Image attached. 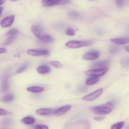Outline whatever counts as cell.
Returning <instances> with one entry per match:
<instances>
[{
  "mask_svg": "<svg viewBox=\"0 0 129 129\" xmlns=\"http://www.w3.org/2000/svg\"><path fill=\"white\" fill-rule=\"evenodd\" d=\"M16 36L17 35H10V36H8L7 39L6 40V41L4 42V45H8L9 44H11L14 40L16 39Z\"/></svg>",
  "mask_w": 129,
  "mask_h": 129,
  "instance_id": "cell-21",
  "label": "cell"
},
{
  "mask_svg": "<svg viewBox=\"0 0 129 129\" xmlns=\"http://www.w3.org/2000/svg\"><path fill=\"white\" fill-rule=\"evenodd\" d=\"M94 119L96 121H101V120H102L104 119V117H94Z\"/></svg>",
  "mask_w": 129,
  "mask_h": 129,
  "instance_id": "cell-34",
  "label": "cell"
},
{
  "mask_svg": "<svg viewBox=\"0 0 129 129\" xmlns=\"http://www.w3.org/2000/svg\"><path fill=\"white\" fill-rule=\"evenodd\" d=\"M120 50V48L118 45H113V46L111 47L110 49V52L112 54H115L118 52Z\"/></svg>",
  "mask_w": 129,
  "mask_h": 129,
  "instance_id": "cell-25",
  "label": "cell"
},
{
  "mask_svg": "<svg viewBox=\"0 0 129 129\" xmlns=\"http://www.w3.org/2000/svg\"><path fill=\"white\" fill-rule=\"evenodd\" d=\"M35 119L34 117H31V116H28V117H25L21 120V122L23 123L24 124L26 125H32L35 123Z\"/></svg>",
  "mask_w": 129,
  "mask_h": 129,
  "instance_id": "cell-15",
  "label": "cell"
},
{
  "mask_svg": "<svg viewBox=\"0 0 129 129\" xmlns=\"http://www.w3.org/2000/svg\"><path fill=\"white\" fill-rule=\"evenodd\" d=\"M100 57V52L97 50H93V51L88 52L83 54L82 56L83 59L86 60H94L98 59Z\"/></svg>",
  "mask_w": 129,
  "mask_h": 129,
  "instance_id": "cell-9",
  "label": "cell"
},
{
  "mask_svg": "<svg viewBox=\"0 0 129 129\" xmlns=\"http://www.w3.org/2000/svg\"><path fill=\"white\" fill-rule=\"evenodd\" d=\"M15 98L14 96L11 94H8L7 95H5V96L1 98V101L3 102H10L13 101Z\"/></svg>",
  "mask_w": 129,
  "mask_h": 129,
  "instance_id": "cell-22",
  "label": "cell"
},
{
  "mask_svg": "<svg viewBox=\"0 0 129 129\" xmlns=\"http://www.w3.org/2000/svg\"><path fill=\"white\" fill-rule=\"evenodd\" d=\"M121 63H122V66L124 67H127L129 66V58H125V59H122L121 60Z\"/></svg>",
  "mask_w": 129,
  "mask_h": 129,
  "instance_id": "cell-30",
  "label": "cell"
},
{
  "mask_svg": "<svg viewBox=\"0 0 129 129\" xmlns=\"http://www.w3.org/2000/svg\"><path fill=\"white\" fill-rule=\"evenodd\" d=\"M114 108V105L111 102H107L105 104L91 108V110L94 113L99 115H105L111 113Z\"/></svg>",
  "mask_w": 129,
  "mask_h": 129,
  "instance_id": "cell-1",
  "label": "cell"
},
{
  "mask_svg": "<svg viewBox=\"0 0 129 129\" xmlns=\"http://www.w3.org/2000/svg\"><path fill=\"white\" fill-rule=\"evenodd\" d=\"M14 20H15V16L14 15H10V16H6L5 18L2 19L1 20V26L3 28H6L10 27L13 23Z\"/></svg>",
  "mask_w": 129,
  "mask_h": 129,
  "instance_id": "cell-8",
  "label": "cell"
},
{
  "mask_svg": "<svg viewBox=\"0 0 129 129\" xmlns=\"http://www.w3.org/2000/svg\"><path fill=\"white\" fill-rule=\"evenodd\" d=\"M91 125L87 120H79L68 125L64 129H90Z\"/></svg>",
  "mask_w": 129,
  "mask_h": 129,
  "instance_id": "cell-3",
  "label": "cell"
},
{
  "mask_svg": "<svg viewBox=\"0 0 129 129\" xmlns=\"http://www.w3.org/2000/svg\"><path fill=\"white\" fill-rule=\"evenodd\" d=\"M6 51H7V50H6V49H5V48H0V54H3V53L6 52Z\"/></svg>",
  "mask_w": 129,
  "mask_h": 129,
  "instance_id": "cell-35",
  "label": "cell"
},
{
  "mask_svg": "<svg viewBox=\"0 0 129 129\" xmlns=\"http://www.w3.org/2000/svg\"><path fill=\"white\" fill-rule=\"evenodd\" d=\"M28 67V64L27 63H26V64H23V65L21 66H20V68H18V71H17V72H16V73H17V74H20V73H23V72L25 71L26 70V69H27Z\"/></svg>",
  "mask_w": 129,
  "mask_h": 129,
  "instance_id": "cell-26",
  "label": "cell"
},
{
  "mask_svg": "<svg viewBox=\"0 0 129 129\" xmlns=\"http://www.w3.org/2000/svg\"><path fill=\"white\" fill-rule=\"evenodd\" d=\"M10 1H13V2H14V1H17V0H10Z\"/></svg>",
  "mask_w": 129,
  "mask_h": 129,
  "instance_id": "cell-39",
  "label": "cell"
},
{
  "mask_svg": "<svg viewBox=\"0 0 129 129\" xmlns=\"http://www.w3.org/2000/svg\"><path fill=\"white\" fill-rule=\"evenodd\" d=\"M111 41L113 43L118 45L129 44V38H117V39H112Z\"/></svg>",
  "mask_w": 129,
  "mask_h": 129,
  "instance_id": "cell-14",
  "label": "cell"
},
{
  "mask_svg": "<svg viewBox=\"0 0 129 129\" xmlns=\"http://www.w3.org/2000/svg\"><path fill=\"white\" fill-rule=\"evenodd\" d=\"M108 68H100V69H89V70L86 71L85 72L86 75L88 76H93V77H99L103 76L104 74L108 72Z\"/></svg>",
  "mask_w": 129,
  "mask_h": 129,
  "instance_id": "cell-4",
  "label": "cell"
},
{
  "mask_svg": "<svg viewBox=\"0 0 129 129\" xmlns=\"http://www.w3.org/2000/svg\"><path fill=\"white\" fill-rule=\"evenodd\" d=\"M18 35V30L15 28H12L10 30H9L6 34V36H10V35Z\"/></svg>",
  "mask_w": 129,
  "mask_h": 129,
  "instance_id": "cell-28",
  "label": "cell"
},
{
  "mask_svg": "<svg viewBox=\"0 0 129 129\" xmlns=\"http://www.w3.org/2000/svg\"><path fill=\"white\" fill-rule=\"evenodd\" d=\"M89 1H94V0H89Z\"/></svg>",
  "mask_w": 129,
  "mask_h": 129,
  "instance_id": "cell-40",
  "label": "cell"
},
{
  "mask_svg": "<svg viewBox=\"0 0 129 129\" xmlns=\"http://www.w3.org/2000/svg\"><path fill=\"white\" fill-rule=\"evenodd\" d=\"M66 34L68 36H74L75 35V31L73 30V28L68 27L66 30Z\"/></svg>",
  "mask_w": 129,
  "mask_h": 129,
  "instance_id": "cell-27",
  "label": "cell"
},
{
  "mask_svg": "<svg viewBox=\"0 0 129 129\" xmlns=\"http://www.w3.org/2000/svg\"><path fill=\"white\" fill-rule=\"evenodd\" d=\"M49 64L51 66H52L54 68H57V69H60V68H63V64H61L60 62L58 61H55V60H52V61L49 62Z\"/></svg>",
  "mask_w": 129,
  "mask_h": 129,
  "instance_id": "cell-24",
  "label": "cell"
},
{
  "mask_svg": "<svg viewBox=\"0 0 129 129\" xmlns=\"http://www.w3.org/2000/svg\"><path fill=\"white\" fill-rule=\"evenodd\" d=\"M125 125L124 122H119L114 123L111 127V129H122Z\"/></svg>",
  "mask_w": 129,
  "mask_h": 129,
  "instance_id": "cell-23",
  "label": "cell"
},
{
  "mask_svg": "<svg viewBox=\"0 0 129 129\" xmlns=\"http://www.w3.org/2000/svg\"><path fill=\"white\" fill-rule=\"evenodd\" d=\"M37 72L39 74L44 75V74H48V73H50L51 71V69H50V68L48 66L42 65L37 68Z\"/></svg>",
  "mask_w": 129,
  "mask_h": 129,
  "instance_id": "cell-13",
  "label": "cell"
},
{
  "mask_svg": "<svg viewBox=\"0 0 129 129\" xmlns=\"http://www.w3.org/2000/svg\"><path fill=\"white\" fill-rule=\"evenodd\" d=\"M116 5L118 6V7H122L124 5V1L123 0H115Z\"/></svg>",
  "mask_w": 129,
  "mask_h": 129,
  "instance_id": "cell-33",
  "label": "cell"
},
{
  "mask_svg": "<svg viewBox=\"0 0 129 129\" xmlns=\"http://www.w3.org/2000/svg\"><path fill=\"white\" fill-rule=\"evenodd\" d=\"M103 92V89L102 88L98 89L89 94H86L82 98V100L86 101V102H92L95 100L96 99L100 96Z\"/></svg>",
  "mask_w": 129,
  "mask_h": 129,
  "instance_id": "cell-5",
  "label": "cell"
},
{
  "mask_svg": "<svg viewBox=\"0 0 129 129\" xmlns=\"http://www.w3.org/2000/svg\"><path fill=\"white\" fill-rule=\"evenodd\" d=\"M94 42L91 40H70L66 43V47L69 49H78V48L84 47L92 45Z\"/></svg>",
  "mask_w": 129,
  "mask_h": 129,
  "instance_id": "cell-2",
  "label": "cell"
},
{
  "mask_svg": "<svg viewBox=\"0 0 129 129\" xmlns=\"http://www.w3.org/2000/svg\"><path fill=\"white\" fill-rule=\"evenodd\" d=\"M125 129H129V124L127 126V127H126V128H125Z\"/></svg>",
  "mask_w": 129,
  "mask_h": 129,
  "instance_id": "cell-38",
  "label": "cell"
},
{
  "mask_svg": "<svg viewBox=\"0 0 129 129\" xmlns=\"http://www.w3.org/2000/svg\"><path fill=\"white\" fill-rule=\"evenodd\" d=\"M70 2V0H42V4L45 7H50L59 5H66Z\"/></svg>",
  "mask_w": 129,
  "mask_h": 129,
  "instance_id": "cell-6",
  "label": "cell"
},
{
  "mask_svg": "<svg viewBox=\"0 0 129 129\" xmlns=\"http://www.w3.org/2000/svg\"><path fill=\"white\" fill-rule=\"evenodd\" d=\"M27 91L31 93H42L44 91V88L40 86H31L27 88Z\"/></svg>",
  "mask_w": 129,
  "mask_h": 129,
  "instance_id": "cell-18",
  "label": "cell"
},
{
  "mask_svg": "<svg viewBox=\"0 0 129 129\" xmlns=\"http://www.w3.org/2000/svg\"><path fill=\"white\" fill-rule=\"evenodd\" d=\"M31 31L33 32V34H34V35L39 39H40V38L41 37L42 35V31L41 30H40V29L37 26H36V25H33V26H31Z\"/></svg>",
  "mask_w": 129,
  "mask_h": 129,
  "instance_id": "cell-16",
  "label": "cell"
},
{
  "mask_svg": "<svg viewBox=\"0 0 129 129\" xmlns=\"http://www.w3.org/2000/svg\"><path fill=\"white\" fill-rule=\"evenodd\" d=\"M99 78L98 77H93V76H89V78L87 79L86 81V84L88 86L93 85V84H96L99 81Z\"/></svg>",
  "mask_w": 129,
  "mask_h": 129,
  "instance_id": "cell-17",
  "label": "cell"
},
{
  "mask_svg": "<svg viewBox=\"0 0 129 129\" xmlns=\"http://www.w3.org/2000/svg\"><path fill=\"white\" fill-rule=\"evenodd\" d=\"M69 16L73 18H78L79 17V14L76 11H71L69 13Z\"/></svg>",
  "mask_w": 129,
  "mask_h": 129,
  "instance_id": "cell-29",
  "label": "cell"
},
{
  "mask_svg": "<svg viewBox=\"0 0 129 129\" xmlns=\"http://www.w3.org/2000/svg\"><path fill=\"white\" fill-rule=\"evenodd\" d=\"M11 114H12L11 112L5 110H3V108H0V115L1 116L8 115H11Z\"/></svg>",
  "mask_w": 129,
  "mask_h": 129,
  "instance_id": "cell-31",
  "label": "cell"
},
{
  "mask_svg": "<svg viewBox=\"0 0 129 129\" xmlns=\"http://www.w3.org/2000/svg\"><path fill=\"white\" fill-rule=\"evenodd\" d=\"M9 89V80L8 76H4L1 80V91H7Z\"/></svg>",
  "mask_w": 129,
  "mask_h": 129,
  "instance_id": "cell-12",
  "label": "cell"
},
{
  "mask_svg": "<svg viewBox=\"0 0 129 129\" xmlns=\"http://www.w3.org/2000/svg\"><path fill=\"white\" fill-rule=\"evenodd\" d=\"M109 62L110 61L108 60H103V61L98 62L96 63V64H94L93 66L94 67V68H98V69H100V68H105L109 64Z\"/></svg>",
  "mask_w": 129,
  "mask_h": 129,
  "instance_id": "cell-20",
  "label": "cell"
},
{
  "mask_svg": "<svg viewBox=\"0 0 129 129\" xmlns=\"http://www.w3.org/2000/svg\"><path fill=\"white\" fill-rule=\"evenodd\" d=\"M39 40L44 43H51L54 41V39L49 35H42Z\"/></svg>",
  "mask_w": 129,
  "mask_h": 129,
  "instance_id": "cell-19",
  "label": "cell"
},
{
  "mask_svg": "<svg viewBox=\"0 0 129 129\" xmlns=\"http://www.w3.org/2000/svg\"><path fill=\"white\" fill-rule=\"evenodd\" d=\"M49 53V50H44V49H28L26 50V54L28 55H32L34 57L45 56L48 55Z\"/></svg>",
  "mask_w": 129,
  "mask_h": 129,
  "instance_id": "cell-7",
  "label": "cell"
},
{
  "mask_svg": "<svg viewBox=\"0 0 129 129\" xmlns=\"http://www.w3.org/2000/svg\"><path fill=\"white\" fill-rule=\"evenodd\" d=\"M54 110L50 108H40V109L37 110L36 113L39 115L47 116L54 113Z\"/></svg>",
  "mask_w": 129,
  "mask_h": 129,
  "instance_id": "cell-11",
  "label": "cell"
},
{
  "mask_svg": "<svg viewBox=\"0 0 129 129\" xmlns=\"http://www.w3.org/2000/svg\"><path fill=\"white\" fill-rule=\"evenodd\" d=\"M34 129H49L48 126L45 125H37L34 127Z\"/></svg>",
  "mask_w": 129,
  "mask_h": 129,
  "instance_id": "cell-32",
  "label": "cell"
},
{
  "mask_svg": "<svg viewBox=\"0 0 129 129\" xmlns=\"http://www.w3.org/2000/svg\"><path fill=\"white\" fill-rule=\"evenodd\" d=\"M71 108L72 106L71 105H67L63 106V107H61L60 108H58L57 109H55L54 111V113H53L56 117H60V116L63 115L66 113L69 112L71 109Z\"/></svg>",
  "mask_w": 129,
  "mask_h": 129,
  "instance_id": "cell-10",
  "label": "cell"
},
{
  "mask_svg": "<svg viewBox=\"0 0 129 129\" xmlns=\"http://www.w3.org/2000/svg\"><path fill=\"white\" fill-rule=\"evenodd\" d=\"M4 3H5V0H0V6H2Z\"/></svg>",
  "mask_w": 129,
  "mask_h": 129,
  "instance_id": "cell-37",
  "label": "cell"
},
{
  "mask_svg": "<svg viewBox=\"0 0 129 129\" xmlns=\"http://www.w3.org/2000/svg\"><path fill=\"white\" fill-rule=\"evenodd\" d=\"M124 49L125 50H126V52L129 53V45H126V46L124 47Z\"/></svg>",
  "mask_w": 129,
  "mask_h": 129,
  "instance_id": "cell-36",
  "label": "cell"
}]
</instances>
